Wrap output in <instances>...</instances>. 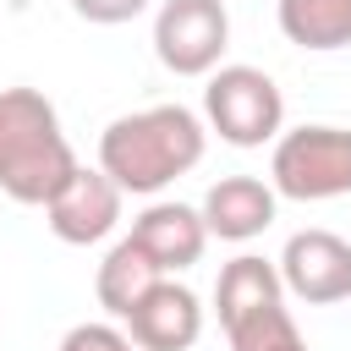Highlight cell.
Returning a JSON list of instances; mask_svg holds the SVG:
<instances>
[{
	"label": "cell",
	"mask_w": 351,
	"mask_h": 351,
	"mask_svg": "<svg viewBox=\"0 0 351 351\" xmlns=\"http://www.w3.org/2000/svg\"><path fill=\"white\" fill-rule=\"evenodd\" d=\"M208 126L197 110L186 104H148L132 115H115L99 132V170L137 197H154L159 186H170L176 176H186L203 159Z\"/></svg>",
	"instance_id": "obj_1"
},
{
	"label": "cell",
	"mask_w": 351,
	"mask_h": 351,
	"mask_svg": "<svg viewBox=\"0 0 351 351\" xmlns=\"http://www.w3.org/2000/svg\"><path fill=\"white\" fill-rule=\"evenodd\" d=\"M77 176V154L55 104L38 88H0V192L11 203H49Z\"/></svg>",
	"instance_id": "obj_2"
},
{
	"label": "cell",
	"mask_w": 351,
	"mask_h": 351,
	"mask_svg": "<svg viewBox=\"0 0 351 351\" xmlns=\"http://www.w3.org/2000/svg\"><path fill=\"white\" fill-rule=\"evenodd\" d=\"M203 126L219 132L230 148H263L285 132V93L258 66H219L203 88Z\"/></svg>",
	"instance_id": "obj_3"
},
{
	"label": "cell",
	"mask_w": 351,
	"mask_h": 351,
	"mask_svg": "<svg viewBox=\"0 0 351 351\" xmlns=\"http://www.w3.org/2000/svg\"><path fill=\"white\" fill-rule=\"evenodd\" d=\"M269 186L296 203H329L351 192V132L346 126H296L280 132L269 159Z\"/></svg>",
	"instance_id": "obj_4"
},
{
	"label": "cell",
	"mask_w": 351,
	"mask_h": 351,
	"mask_svg": "<svg viewBox=\"0 0 351 351\" xmlns=\"http://www.w3.org/2000/svg\"><path fill=\"white\" fill-rule=\"evenodd\" d=\"M230 49V11L225 0H165L154 11V55L176 77H208L219 71V55Z\"/></svg>",
	"instance_id": "obj_5"
},
{
	"label": "cell",
	"mask_w": 351,
	"mask_h": 351,
	"mask_svg": "<svg viewBox=\"0 0 351 351\" xmlns=\"http://www.w3.org/2000/svg\"><path fill=\"white\" fill-rule=\"evenodd\" d=\"M280 280L307 307H329L351 296V241L335 230H296L280 252Z\"/></svg>",
	"instance_id": "obj_6"
},
{
	"label": "cell",
	"mask_w": 351,
	"mask_h": 351,
	"mask_svg": "<svg viewBox=\"0 0 351 351\" xmlns=\"http://www.w3.org/2000/svg\"><path fill=\"white\" fill-rule=\"evenodd\" d=\"M121 186L93 165H77V176L44 203V219H49V230L66 241V247H93V241H104L115 225H121Z\"/></svg>",
	"instance_id": "obj_7"
},
{
	"label": "cell",
	"mask_w": 351,
	"mask_h": 351,
	"mask_svg": "<svg viewBox=\"0 0 351 351\" xmlns=\"http://www.w3.org/2000/svg\"><path fill=\"white\" fill-rule=\"evenodd\" d=\"M126 335L143 346V351H192L197 335H203V302L176 285V280H159L126 318Z\"/></svg>",
	"instance_id": "obj_8"
},
{
	"label": "cell",
	"mask_w": 351,
	"mask_h": 351,
	"mask_svg": "<svg viewBox=\"0 0 351 351\" xmlns=\"http://www.w3.org/2000/svg\"><path fill=\"white\" fill-rule=\"evenodd\" d=\"M274 208H280V192L269 181H258V176H219L203 192V203H197L208 236H219V241H252V236H263L274 225Z\"/></svg>",
	"instance_id": "obj_9"
},
{
	"label": "cell",
	"mask_w": 351,
	"mask_h": 351,
	"mask_svg": "<svg viewBox=\"0 0 351 351\" xmlns=\"http://www.w3.org/2000/svg\"><path fill=\"white\" fill-rule=\"evenodd\" d=\"M132 241L159 263V274H181L203 258L208 247V225L192 203H148L132 219Z\"/></svg>",
	"instance_id": "obj_10"
},
{
	"label": "cell",
	"mask_w": 351,
	"mask_h": 351,
	"mask_svg": "<svg viewBox=\"0 0 351 351\" xmlns=\"http://www.w3.org/2000/svg\"><path fill=\"white\" fill-rule=\"evenodd\" d=\"M269 307H285V280H280V263L258 258V252H241L219 269L214 280V313H219V329L230 335L236 324L269 313Z\"/></svg>",
	"instance_id": "obj_11"
},
{
	"label": "cell",
	"mask_w": 351,
	"mask_h": 351,
	"mask_svg": "<svg viewBox=\"0 0 351 351\" xmlns=\"http://www.w3.org/2000/svg\"><path fill=\"white\" fill-rule=\"evenodd\" d=\"M159 280H170V274H159V263H154L132 236H121V241L104 252V263H99V274H93V291H99V307H104L110 318H126Z\"/></svg>",
	"instance_id": "obj_12"
},
{
	"label": "cell",
	"mask_w": 351,
	"mask_h": 351,
	"mask_svg": "<svg viewBox=\"0 0 351 351\" xmlns=\"http://www.w3.org/2000/svg\"><path fill=\"white\" fill-rule=\"evenodd\" d=\"M280 33L302 49H346L351 44V0H280Z\"/></svg>",
	"instance_id": "obj_13"
},
{
	"label": "cell",
	"mask_w": 351,
	"mask_h": 351,
	"mask_svg": "<svg viewBox=\"0 0 351 351\" xmlns=\"http://www.w3.org/2000/svg\"><path fill=\"white\" fill-rule=\"evenodd\" d=\"M230 351H313V346L302 340V329L285 307H269V313L230 329Z\"/></svg>",
	"instance_id": "obj_14"
},
{
	"label": "cell",
	"mask_w": 351,
	"mask_h": 351,
	"mask_svg": "<svg viewBox=\"0 0 351 351\" xmlns=\"http://www.w3.org/2000/svg\"><path fill=\"white\" fill-rule=\"evenodd\" d=\"M60 351H143V346L115 324H71L60 335Z\"/></svg>",
	"instance_id": "obj_15"
},
{
	"label": "cell",
	"mask_w": 351,
	"mask_h": 351,
	"mask_svg": "<svg viewBox=\"0 0 351 351\" xmlns=\"http://www.w3.org/2000/svg\"><path fill=\"white\" fill-rule=\"evenodd\" d=\"M71 11L82 22H99V27H115V22H132L148 11V0H71Z\"/></svg>",
	"instance_id": "obj_16"
}]
</instances>
